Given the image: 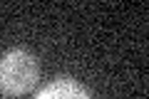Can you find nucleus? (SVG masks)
<instances>
[{
    "mask_svg": "<svg viewBox=\"0 0 149 99\" xmlns=\"http://www.w3.org/2000/svg\"><path fill=\"white\" fill-rule=\"evenodd\" d=\"M40 82V62L32 52L13 47L0 57V92L8 97H22Z\"/></svg>",
    "mask_w": 149,
    "mask_h": 99,
    "instance_id": "obj_1",
    "label": "nucleus"
},
{
    "mask_svg": "<svg viewBox=\"0 0 149 99\" xmlns=\"http://www.w3.org/2000/svg\"><path fill=\"white\" fill-rule=\"evenodd\" d=\"M35 99H92V94L72 77H55L35 94Z\"/></svg>",
    "mask_w": 149,
    "mask_h": 99,
    "instance_id": "obj_2",
    "label": "nucleus"
}]
</instances>
